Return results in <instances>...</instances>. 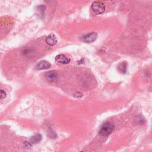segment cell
I'll list each match as a JSON object with an SVG mask.
<instances>
[{
	"instance_id": "cell-1",
	"label": "cell",
	"mask_w": 152,
	"mask_h": 152,
	"mask_svg": "<svg viewBox=\"0 0 152 152\" xmlns=\"http://www.w3.org/2000/svg\"><path fill=\"white\" fill-rule=\"evenodd\" d=\"M114 128L115 126L113 124L106 122L102 126L99 133L102 136H107L113 131Z\"/></svg>"
},
{
	"instance_id": "cell-9",
	"label": "cell",
	"mask_w": 152,
	"mask_h": 152,
	"mask_svg": "<svg viewBox=\"0 0 152 152\" xmlns=\"http://www.w3.org/2000/svg\"><path fill=\"white\" fill-rule=\"evenodd\" d=\"M118 69L122 72L123 73H125L126 71V64L125 62H122L121 63L118 67Z\"/></svg>"
},
{
	"instance_id": "cell-6",
	"label": "cell",
	"mask_w": 152,
	"mask_h": 152,
	"mask_svg": "<svg viewBox=\"0 0 152 152\" xmlns=\"http://www.w3.org/2000/svg\"><path fill=\"white\" fill-rule=\"evenodd\" d=\"M50 67V64L46 61H41L37 65L38 69H47Z\"/></svg>"
},
{
	"instance_id": "cell-12",
	"label": "cell",
	"mask_w": 152,
	"mask_h": 152,
	"mask_svg": "<svg viewBox=\"0 0 152 152\" xmlns=\"http://www.w3.org/2000/svg\"><path fill=\"white\" fill-rule=\"evenodd\" d=\"M81 152H83V151H81Z\"/></svg>"
},
{
	"instance_id": "cell-10",
	"label": "cell",
	"mask_w": 152,
	"mask_h": 152,
	"mask_svg": "<svg viewBox=\"0 0 152 152\" xmlns=\"http://www.w3.org/2000/svg\"><path fill=\"white\" fill-rule=\"evenodd\" d=\"M136 123H138L139 124H143L144 122V118L142 116H138L137 118L135 119Z\"/></svg>"
},
{
	"instance_id": "cell-5",
	"label": "cell",
	"mask_w": 152,
	"mask_h": 152,
	"mask_svg": "<svg viewBox=\"0 0 152 152\" xmlns=\"http://www.w3.org/2000/svg\"><path fill=\"white\" fill-rule=\"evenodd\" d=\"M46 43L50 46L55 45L57 43V38L56 36L54 34H49L46 38Z\"/></svg>"
},
{
	"instance_id": "cell-4",
	"label": "cell",
	"mask_w": 152,
	"mask_h": 152,
	"mask_svg": "<svg viewBox=\"0 0 152 152\" xmlns=\"http://www.w3.org/2000/svg\"><path fill=\"white\" fill-rule=\"evenodd\" d=\"M55 61L62 64H66L69 62L70 59L67 58L64 54H59L55 57Z\"/></svg>"
},
{
	"instance_id": "cell-2",
	"label": "cell",
	"mask_w": 152,
	"mask_h": 152,
	"mask_svg": "<svg viewBox=\"0 0 152 152\" xmlns=\"http://www.w3.org/2000/svg\"><path fill=\"white\" fill-rule=\"evenodd\" d=\"M91 8L96 14H100L104 11L105 6L102 2L95 1L91 4Z\"/></svg>"
},
{
	"instance_id": "cell-3",
	"label": "cell",
	"mask_w": 152,
	"mask_h": 152,
	"mask_svg": "<svg viewBox=\"0 0 152 152\" xmlns=\"http://www.w3.org/2000/svg\"><path fill=\"white\" fill-rule=\"evenodd\" d=\"M97 37V34L96 32H91L85 35L83 39L87 43H92L94 42Z\"/></svg>"
},
{
	"instance_id": "cell-7",
	"label": "cell",
	"mask_w": 152,
	"mask_h": 152,
	"mask_svg": "<svg viewBox=\"0 0 152 152\" xmlns=\"http://www.w3.org/2000/svg\"><path fill=\"white\" fill-rule=\"evenodd\" d=\"M57 77H58L57 74L55 72H52V71L48 72L46 75V77L47 80H48L50 81H53L56 80Z\"/></svg>"
},
{
	"instance_id": "cell-8",
	"label": "cell",
	"mask_w": 152,
	"mask_h": 152,
	"mask_svg": "<svg viewBox=\"0 0 152 152\" xmlns=\"http://www.w3.org/2000/svg\"><path fill=\"white\" fill-rule=\"evenodd\" d=\"M42 140V136L40 134L35 135L30 138V142L31 144H36Z\"/></svg>"
},
{
	"instance_id": "cell-11",
	"label": "cell",
	"mask_w": 152,
	"mask_h": 152,
	"mask_svg": "<svg viewBox=\"0 0 152 152\" xmlns=\"http://www.w3.org/2000/svg\"><path fill=\"white\" fill-rule=\"evenodd\" d=\"M6 97V93L3 90H0V100L4 99Z\"/></svg>"
}]
</instances>
